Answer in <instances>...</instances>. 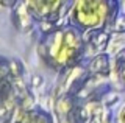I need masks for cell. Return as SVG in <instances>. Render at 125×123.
I'll return each instance as SVG.
<instances>
[{"instance_id":"2","label":"cell","mask_w":125,"mask_h":123,"mask_svg":"<svg viewBox=\"0 0 125 123\" xmlns=\"http://www.w3.org/2000/svg\"><path fill=\"white\" fill-rule=\"evenodd\" d=\"M106 16V3L103 2H78L75 5V17L84 26H95Z\"/></svg>"},{"instance_id":"3","label":"cell","mask_w":125,"mask_h":123,"mask_svg":"<svg viewBox=\"0 0 125 123\" xmlns=\"http://www.w3.org/2000/svg\"><path fill=\"white\" fill-rule=\"evenodd\" d=\"M34 9H38V13L41 16H50L53 14V11H56L58 8L61 6L60 2H34V3H30Z\"/></svg>"},{"instance_id":"4","label":"cell","mask_w":125,"mask_h":123,"mask_svg":"<svg viewBox=\"0 0 125 123\" xmlns=\"http://www.w3.org/2000/svg\"><path fill=\"white\" fill-rule=\"evenodd\" d=\"M120 120H122V123H125V109L122 111V114H120Z\"/></svg>"},{"instance_id":"1","label":"cell","mask_w":125,"mask_h":123,"mask_svg":"<svg viewBox=\"0 0 125 123\" xmlns=\"http://www.w3.org/2000/svg\"><path fill=\"white\" fill-rule=\"evenodd\" d=\"M80 47V36L73 30L58 31L50 45V56L56 62H67L70 58L75 56Z\"/></svg>"}]
</instances>
